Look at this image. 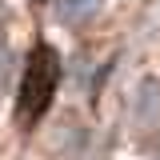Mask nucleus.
<instances>
[{
    "instance_id": "f257e3e1",
    "label": "nucleus",
    "mask_w": 160,
    "mask_h": 160,
    "mask_svg": "<svg viewBox=\"0 0 160 160\" xmlns=\"http://www.w3.org/2000/svg\"><path fill=\"white\" fill-rule=\"evenodd\" d=\"M56 84H60V56L48 44H36L32 56H28V68H24V80H20V96H16L20 124H36L48 112V104L56 96Z\"/></svg>"
},
{
    "instance_id": "f03ea898",
    "label": "nucleus",
    "mask_w": 160,
    "mask_h": 160,
    "mask_svg": "<svg viewBox=\"0 0 160 160\" xmlns=\"http://www.w3.org/2000/svg\"><path fill=\"white\" fill-rule=\"evenodd\" d=\"M132 120L140 128H152L160 120V84L156 80H140L136 96H132Z\"/></svg>"
},
{
    "instance_id": "7ed1b4c3",
    "label": "nucleus",
    "mask_w": 160,
    "mask_h": 160,
    "mask_svg": "<svg viewBox=\"0 0 160 160\" xmlns=\"http://www.w3.org/2000/svg\"><path fill=\"white\" fill-rule=\"evenodd\" d=\"M96 8H100V0H60V20L64 24H76V20L92 16Z\"/></svg>"
},
{
    "instance_id": "20e7f679",
    "label": "nucleus",
    "mask_w": 160,
    "mask_h": 160,
    "mask_svg": "<svg viewBox=\"0 0 160 160\" xmlns=\"http://www.w3.org/2000/svg\"><path fill=\"white\" fill-rule=\"evenodd\" d=\"M4 64H8V48H4V40H0V72H4Z\"/></svg>"
}]
</instances>
